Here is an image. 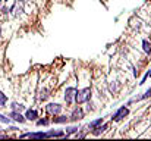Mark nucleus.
I'll list each match as a JSON object with an SVG mask.
<instances>
[{"label": "nucleus", "mask_w": 151, "mask_h": 141, "mask_svg": "<svg viewBox=\"0 0 151 141\" xmlns=\"http://www.w3.org/2000/svg\"><path fill=\"white\" fill-rule=\"evenodd\" d=\"M15 1H16V3H25L27 0H15Z\"/></svg>", "instance_id": "nucleus-23"}, {"label": "nucleus", "mask_w": 151, "mask_h": 141, "mask_svg": "<svg viewBox=\"0 0 151 141\" xmlns=\"http://www.w3.org/2000/svg\"><path fill=\"white\" fill-rule=\"evenodd\" d=\"M0 40H1V25H0Z\"/></svg>", "instance_id": "nucleus-25"}, {"label": "nucleus", "mask_w": 151, "mask_h": 141, "mask_svg": "<svg viewBox=\"0 0 151 141\" xmlns=\"http://www.w3.org/2000/svg\"><path fill=\"white\" fill-rule=\"evenodd\" d=\"M63 112V106L60 103H56V101H51L46 104V113L49 116H54V115H59Z\"/></svg>", "instance_id": "nucleus-5"}, {"label": "nucleus", "mask_w": 151, "mask_h": 141, "mask_svg": "<svg viewBox=\"0 0 151 141\" xmlns=\"http://www.w3.org/2000/svg\"><path fill=\"white\" fill-rule=\"evenodd\" d=\"M47 132V138H63L65 137V129H49Z\"/></svg>", "instance_id": "nucleus-11"}, {"label": "nucleus", "mask_w": 151, "mask_h": 141, "mask_svg": "<svg viewBox=\"0 0 151 141\" xmlns=\"http://www.w3.org/2000/svg\"><path fill=\"white\" fill-rule=\"evenodd\" d=\"M9 109H10V110H16V112L24 113V112H25V109H27V106H25L24 103H19V101H12V103H10V106H9Z\"/></svg>", "instance_id": "nucleus-13"}, {"label": "nucleus", "mask_w": 151, "mask_h": 141, "mask_svg": "<svg viewBox=\"0 0 151 141\" xmlns=\"http://www.w3.org/2000/svg\"><path fill=\"white\" fill-rule=\"evenodd\" d=\"M128 115H129V107H128V106H120V107L113 113L111 121H113V122H122Z\"/></svg>", "instance_id": "nucleus-3"}, {"label": "nucleus", "mask_w": 151, "mask_h": 141, "mask_svg": "<svg viewBox=\"0 0 151 141\" xmlns=\"http://www.w3.org/2000/svg\"><path fill=\"white\" fill-rule=\"evenodd\" d=\"M76 91H78V90H76V87H73V85L66 87V90H65V95H63L66 106H72V104L75 103V94H76Z\"/></svg>", "instance_id": "nucleus-4"}, {"label": "nucleus", "mask_w": 151, "mask_h": 141, "mask_svg": "<svg viewBox=\"0 0 151 141\" xmlns=\"http://www.w3.org/2000/svg\"><path fill=\"white\" fill-rule=\"evenodd\" d=\"M49 97H50V90H49V88H43V90H40V91H38V95H37L38 101H46Z\"/></svg>", "instance_id": "nucleus-15"}, {"label": "nucleus", "mask_w": 151, "mask_h": 141, "mask_svg": "<svg viewBox=\"0 0 151 141\" xmlns=\"http://www.w3.org/2000/svg\"><path fill=\"white\" fill-rule=\"evenodd\" d=\"M79 129H81V127H79L78 124H75V125H68V124H66V128H65V137H63V138H69V137L75 135Z\"/></svg>", "instance_id": "nucleus-10"}, {"label": "nucleus", "mask_w": 151, "mask_h": 141, "mask_svg": "<svg viewBox=\"0 0 151 141\" xmlns=\"http://www.w3.org/2000/svg\"><path fill=\"white\" fill-rule=\"evenodd\" d=\"M147 75H148V78H151V69H150V72H147Z\"/></svg>", "instance_id": "nucleus-24"}, {"label": "nucleus", "mask_w": 151, "mask_h": 141, "mask_svg": "<svg viewBox=\"0 0 151 141\" xmlns=\"http://www.w3.org/2000/svg\"><path fill=\"white\" fill-rule=\"evenodd\" d=\"M19 138L43 140V138H47V132H44V131H28V132H22V134H19Z\"/></svg>", "instance_id": "nucleus-6"}, {"label": "nucleus", "mask_w": 151, "mask_h": 141, "mask_svg": "<svg viewBox=\"0 0 151 141\" xmlns=\"http://www.w3.org/2000/svg\"><path fill=\"white\" fill-rule=\"evenodd\" d=\"M7 116L12 119V122H15V124H27L28 121L25 119V116H24V113H21V112H16V110H10L9 113H7Z\"/></svg>", "instance_id": "nucleus-7"}, {"label": "nucleus", "mask_w": 151, "mask_h": 141, "mask_svg": "<svg viewBox=\"0 0 151 141\" xmlns=\"http://www.w3.org/2000/svg\"><path fill=\"white\" fill-rule=\"evenodd\" d=\"M3 131H6V132H16V131H19V128L18 127H15V125H7V128L6 129H3Z\"/></svg>", "instance_id": "nucleus-20"}, {"label": "nucleus", "mask_w": 151, "mask_h": 141, "mask_svg": "<svg viewBox=\"0 0 151 141\" xmlns=\"http://www.w3.org/2000/svg\"><path fill=\"white\" fill-rule=\"evenodd\" d=\"M142 50H144L147 54H151V41L150 40H147V38L142 40Z\"/></svg>", "instance_id": "nucleus-17"}, {"label": "nucleus", "mask_w": 151, "mask_h": 141, "mask_svg": "<svg viewBox=\"0 0 151 141\" xmlns=\"http://www.w3.org/2000/svg\"><path fill=\"white\" fill-rule=\"evenodd\" d=\"M88 100H93L91 87H84V88L76 91V94H75V104H85Z\"/></svg>", "instance_id": "nucleus-1"}, {"label": "nucleus", "mask_w": 151, "mask_h": 141, "mask_svg": "<svg viewBox=\"0 0 151 141\" xmlns=\"http://www.w3.org/2000/svg\"><path fill=\"white\" fill-rule=\"evenodd\" d=\"M24 116H25V119H27L28 122H35V121L40 118V113H38V110H35V109H25Z\"/></svg>", "instance_id": "nucleus-9"}, {"label": "nucleus", "mask_w": 151, "mask_h": 141, "mask_svg": "<svg viewBox=\"0 0 151 141\" xmlns=\"http://www.w3.org/2000/svg\"><path fill=\"white\" fill-rule=\"evenodd\" d=\"M3 1H6V3H7V1H9V0H3Z\"/></svg>", "instance_id": "nucleus-26"}, {"label": "nucleus", "mask_w": 151, "mask_h": 141, "mask_svg": "<svg viewBox=\"0 0 151 141\" xmlns=\"http://www.w3.org/2000/svg\"><path fill=\"white\" fill-rule=\"evenodd\" d=\"M85 104H87V112H93V110H94V103H93V100H88Z\"/></svg>", "instance_id": "nucleus-21"}, {"label": "nucleus", "mask_w": 151, "mask_h": 141, "mask_svg": "<svg viewBox=\"0 0 151 141\" xmlns=\"http://www.w3.org/2000/svg\"><path fill=\"white\" fill-rule=\"evenodd\" d=\"M107 129H109V124H104V122H103L101 125H99V127L94 128V129H91L90 132H91L94 137H99V135H101V134H104Z\"/></svg>", "instance_id": "nucleus-12"}, {"label": "nucleus", "mask_w": 151, "mask_h": 141, "mask_svg": "<svg viewBox=\"0 0 151 141\" xmlns=\"http://www.w3.org/2000/svg\"><path fill=\"white\" fill-rule=\"evenodd\" d=\"M50 118H51V124H54V125H66V124H69V115L59 113V115H54V116H50Z\"/></svg>", "instance_id": "nucleus-8"}, {"label": "nucleus", "mask_w": 151, "mask_h": 141, "mask_svg": "<svg viewBox=\"0 0 151 141\" xmlns=\"http://www.w3.org/2000/svg\"><path fill=\"white\" fill-rule=\"evenodd\" d=\"M84 118H85V109H82L81 104H76V107L69 115V122L76 124V122H81Z\"/></svg>", "instance_id": "nucleus-2"}, {"label": "nucleus", "mask_w": 151, "mask_h": 141, "mask_svg": "<svg viewBox=\"0 0 151 141\" xmlns=\"http://www.w3.org/2000/svg\"><path fill=\"white\" fill-rule=\"evenodd\" d=\"M51 124V118L47 115V116H43V118H38L35 121V125L37 127H49Z\"/></svg>", "instance_id": "nucleus-14"}, {"label": "nucleus", "mask_w": 151, "mask_h": 141, "mask_svg": "<svg viewBox=\"0 0 151 141\" xmlns=\"http://www.w3.org/2000/svg\"><path fill=\"white\" fill-rule=\"evenodd\" d=\"M0 12H1L3 15H7V13H10V12H9V7H7V6H0Z\"/></svg>", "instance_id": "nucleus-22"}, {"label": "nucleus", "mask_w": 151, "mask_h": 141, "mask_svg": "<svg viewBox=\"0 0 151 141\" xmlns=\"http://www.w3.org/2000/svg\"><path fill=\"white\" fill-rule=\"evenodd\" d=\"M0 122H1V124H4V125H9V124H12V119H10L7 115L0 113Z\"/></svg>", "instance_id": "nucleus-19"}, {"label": "nucleus", "mask_w": 151, "mask_h": 141, "mask_svg": "<svg viewBox=\"0 0 151 141\" xmlns=\"http://www.w3.org/2000/svg\"><path fill=\"white\" fill-rule=\"evenodd\" d=\"M104 122V119L103 118H97V119H94V121H91L90 124H88V131H91V129H94V128H97L99 125H101Z\"/></svg>", "instance_id": "nucleus-16"}, {"label": "nucleus", "mask_w": 151, "mask_h": 141, "mask_svg": "<svg viewBox=\"0 0 151 141\" xmlns=\"http://www.w3.org/2000/svg\"><path fill=\"white\" fill-rule=\"evenodd\" d=\"M0 1H3V0H0Z\"/></svg>", "instance_id": "nucleus-27"}, {"label": "nucleus", "mask_w": 151, "mask_h": 141, "mask_svg": "<svg viewBox=\"0 0 151 141\" xmlns=\"http://www.w3.org/2000/svg\"><path fill=\"white\" fill-rule=\"evenodd\" d=\"M7 101H9L7 94H4L1 90H0V107H7V106H6V104H7Z\"/></svg>", "instance_id": "nucleus-18"}]
</instances>
